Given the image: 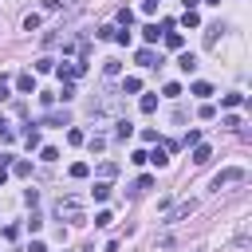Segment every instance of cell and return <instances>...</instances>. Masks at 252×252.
<instances>
[{
  "mask_svg": "<svg viewBox=\"0 0 252 252\" xmlns=\"http://www.w3.org/2000/svg\"><path fill=\"white\" fill-rule=\"evenodd\" d=\"M193 209H197V201H181V205H173V209H169V217H165V224H177V220H185Z\"/></svg>",
  "mask_w": 252,
  "mask_h": 252,
  "instance_id": "3",
  "label": "cell"
},
{
  "mask_svg": "<svg viewBox=\"0 0 252 252\" xmlns=\"http://www.w3.org/2000/svg\"><path fill=\"white\" fill-rule=\"evenodd\" d=\"M158 63H161V59H158L154 47H142V51H138V67H158Z\"/></svg>",
  "mask_w": 252,
  "mask_h": 252,
  "instance_id": "5",
  "label": "cell"
},
{
  "mask_svg": "<svg viewBox=\"0 0 252 252\" xmlns=\"http://www.w3.org/2000/svg\"><path fill=\"white\" fill-rule=\"evenodd\" d=\"M138 91H142V79H138V75H130V79L122 83V94H138Z\"/></svg>",
  "mask_w": 252,
  "mask_h": 252,
  "instance_id": "13",
  "label": "cell"
},
{
  "mask_svg": "<svg viewBox=\"0 0 252 252\" xmlns=\"http://www.w3.org/2000/svg\"><path fill=\"white\" fill-rule=\"evenodd\" d=\"M4 181H8V165H0V185H4Z\"/></svg>",
  "mask_w": 252,
  "mask_h": 252,
  "instance_id": "41",
  "label": "cell"
},
{
  "mask_svg": "<svg viewBox=\"0 0 252 252\" xmlns=\"http://www.w3.org/2000/svg\"><path fill=\"white\" fill-rule=\"evenodd\" d=\"M209 158H213V150H209L205 142H197V146H193V165H205Z\"/></svg>",
  "mask_w": 252,
  "mask_h": 252,
  "instance_id": "8",
  "label": "cell"
},
{
  "mask_svg": "<svg viewBox=\"0 0 252 252\" xmlns=\"http://www.w3.org/2000/svg\"><path fill=\"white\" fill-rule=\"evenodd\" d=\"M248 181V173L240 169V165H228V169H220L217 177H213V189H224V185H244Z\"/></svg>",
  "mask_w": 252,
  "mask_h": 252,
  "instance_id": "2",
  "label": "cell"
},
{
  "mask_svg": "<svg viewBox=\"0 0 252 252\" xmlns=\"http://www.w3.org/2000/svg\"><path fill=\"white\" fill-rule=\"evenodd\" d=\"M55 98L71 102V98H75V83H71V79H63V87H59V94H55Z\"/></svg>",
  "mask_w": 252,
  "mask_h": 252,
  "instance_id": "14",
  "label": "cell"
},
{
  "mask_svg": "<svg viewBox=\"0 0 252 252\" xmlns=\"http://www.w3.org/2000/svg\"><path fill=\"white\" fill-rule=\"evenodd\" d=\"M12 138H16V134H12V126L0 118V142H12Z\"/></svg>",
  "mask_w": 252,
  "mask_h": 252,
  "instance_id": "37",
  "label": "cell"
},
{
  "mask_svg": "<svg viewBox=\"0 0 252 252\" xmlns=\"http://www.w3.org/2000/svg\"><path fill=\"white\" fill-rule=\"evenodd\" d=\"M28 252H47V244H43V240H32V244H28Z\"/></svg>",
  "mask_w": 252,
  "mask_h": 252,
  "instance_id": "39",
  "label": "cell"
},
{
  "mask_svg": "<svg viewBox=\"0 0 252 252\" xmlns=\"http://www.w3.org/2000/svg\"><path fill=\"white\" fill-rule=\"evenodd\" d=\"M146 161H154V165H158V169H161V165H165V161H169V150H165V146H158V150H154V154H146Z\"/></svg>",
  "mask_w": 252,
  "mask_h": 252,
  "instance_id": "10",
  "label": "cell"
},
{
  "mask_svg": "<svg viewBox=\"0 0 252 252\" xmlns=\"http://www.w3.org/2000/svg\"><path fill=\"white\" fill-rule=\"evenodd\" d=\"M39 122H43V126H71V114H67V110H47Z\"/></svg>",
  "mask_w": 252,
  "mask_h": 252,
  "instance_id": "4",
  "label": "cell"
},
{
  "mask_svg": "<svg viewBox=\"0 0 252 252\" xmlns=\"http://www.w3.org/2000/svg\"><path fill=\"white\" fill-rule=\"evenodd\" d=\"M138 106H142V114H154V110H158V94H142Z\"/></svg>",
  "mask_w": 252,
  "mask_h": 252,
  "instance_id": "15",
  "label": "cell"
},
{
  "mask_svg": "<svg viewBox=\"0 0 252 252\" xmlns=\"http://www.w3.org/2000/svg\"><path fill=\"white\" fill-rule=\"evenodd\" d=\"M39 158H43V161H55V158H59V150H55V146H43V150H39Z\"/></svg>",
  "mask_w": 252,
  "mask_h": 252,
  "instance_id": "36",
  "label": "cell"
},
{
  "mask_svg": "<svg viewBox=\"0 0 252 252\" xmlns=\"http://www.w3.org/2000/svg\"><path fill=\"white\" fill-rule=\"evenodd\" d=\"M189 94H197V98H209V94H213V87H209V83H193V87H189Z\"/></svg>",
  "mask_w": 252,
  "mask_h": 252,
  "instance_id": "20",
  "label": "cell"
},
{
  "mask_svg": "<svg viewBox=\"0 0 252 252\" xmlns=\"http://www.w3.org/2000/svg\"><path fill=\"white\" fill-rule=\"evenodd\" d=\"M114 32H118V28H114V24H102V28H98V32H94V35H98V39H114Z\"/></svg>",
  "mask_w": 252,
  "mask_h": 252,
  "instance_id": "30",
  "label": "cell"
},
{
  "mask_svg": "<svg viewBox=\"0 0 252 252\" xmlns=\"http://www.w3.org/2000/svg\"><path fill=\"white\" fill-rule=\"evenodd\" d=\"M24 142H28V150H35V146H39V130H35V126H32V130H28V138H24Z\"/></svg>",
  "mask_w": 252,
  "mask_h": 252,
  "instance_id": "35",
  "label": "cell"
},
{
  "mask_svg": "<svg viewBox=\"0 0 252 252\" xmlns=\"http://www.w3.org/2000/svg\"><path fill=\"white\" fill-rule=\"evenodd\" d=\"M16 91H24V94H32V91H35V75H32V71H24V75H16Z\"/></svg>",
  "mask_w": 252,
  "mask_h": 252,
  "instance_id": "7",
  "label": "cell"
},
{
  "mask_svg": "<svg viewBox=\"0 0 252 252\" xmlns=\"http://www.w3.org/2000/svg\"><path fill=\"white\" fill-rule=\"evenodd\" d=\"M177 67H181L185 75H189V71H197V55H193V51H181V59H177Z\"/></svg>",
  "mask_w": 252,
  "mask_h": 252,
  "instance_id": "9",
  "label": "cell"
},
{
  "mask_svg": "<svg viewBox=\"0 0 252 252\" xmlns=\"http://www.w3.org/2000/svg\"><path fill=\"white\" fill-rule=\"evenodd\" d=\"M158 8H161V0H142V12H146V16H150V12H158Z\"/></svg>",
  "mask_w": 252,
  "mask_h": 252,
  "instance_id": "38",
  "label": "cell"
},
{
  "mask_svg": "<svg viewBox=\"0 0 252 252\" xmlns=\"http://www.w3.org/2000/svg\"><path fill=\"white\" fill-rule=\"evenodd\" d=\"M35 71H55V59H51V55H39V59H35Z\"/></svg>",
  "mask_w": 252,
  "mask_h": 252,
  "instance_id": "26",
  "label": "cell"
},
{
  "mask_svg": "<svg viewBox=\"0 0 252 252\" xmlns=\"http://www.w3.org/2000/svg\"><path fill=\"white\" fill-rule=\"evenodd\" d=\"M106 197H110V181H98L94 185V201H106Z\"/></svg>",
  "mask_w": 252,
  "mask_h": 252,
  "instance_id": "28",
  "label": "cell"
},
{
  "mask_svg": "<svg viewBox=\"0 0 252 252\" xmlns=\"http://www.w3.org/2000/svg\"><path fill=\"white\" fill-rule=\"evenodd\" d=\"M67 142H71V146H83L87 134H83V130H67Z\"/></svg>",
  "mask_w": 252,
  "mask_h": 252,
  "instance_id": "34",
  "label": "cell"
},
{
  "mask_svg": "<svg viewBox=\"0 0 252 252\" xmlns=\"http://www.w3.org/2000/svg\"><path fill=\"white\" fill-rule=\"evenodd\" d=\"M201 4H220V0H201Z\"/></svg>",
  "mask_w": 252,
  "mask_h": 252,
  "instance_id": "42",
  "label": "cell"
},
{
  "mask_svg": "<svg viewBox=\"0 0 252 252\" xmlns=\"http://www.w3.org/2000/svg\"><path fill=\"white\" fill-rule=\"evenodd\" d=\"M165 47H169V51H181V47H185L181 32H165Z\"/></svg>",
  "mask_w": 252,
  "mask_h": 252,
  "instance_id": "11",
  "label": "cell"
},
{
  "mask_svg": "<svg viewBox=\"0 0 252 252\" xmlns=\"http://www.w3.org/2000/svg\"><path fill=\"white\" fill-rule=\"evenodd\" d=\"M59 75H63V79H79V75H87V63H63Z\"/></svg>",
  "mask_w": 252,
  "mask_h": 252,
  "instance_id": "6",
  "label": "cell"
},
{
  "mask_svg": "<svg viewBox=\"0 0 252 252\" xmlns=\"http://www.w3.org/2000/svg\"><path fill=\"white\" fill-rule=\"evenodd\" d=\"M181 24H185V28H197V24H201V16H197V8H185V16H181Z\"/></svg>",
  "mask_w": 252,
  "mask_h": 252,
  "instance_id": "17",
  "label": "cell"
},
{
  "mask_svg": "<svg viewBox=\"0 0 252 252\" xmlns=\"http://www.w3.org/2000/svg\"><path fill=\"white\" fill-rule=\"evenodd\" d=\"M158 35H161L158 24H146V28H142V39H146V43H158Z\"/></svg>",
  "mask_w": 252,
  "mask_h": 252,
  "instance_id": "18",
  "label": "cell"
},
{
  "mask_svg": "<svg viewBox=\"0 0 252 252\" xmlns=\"http://www.w3.org/2000/svg\"><path fill=\"white\" fill-rule=\"evenodd\" d=\"M12 173H16V177H28V173H32V161H12Z\"/></svg>",
  "mask_w": 252,
  "mask_h": 252,
  "instance_id": "27",
  "label": "cell"
},
{
  "mask_svg": "<svg viewBox=\"0 0 252 252\" xmlns=\"http://www.w3.org/2000/svg\"><path fill=\"white\" fill-rule=\"evenodd\" d=\"M220 102H224V106H244V102H248V98H244V94H240V91H232V94H224V98H220Z\"/></svg>",
  "mask_w": 252,
  "mask_h": 252,
  "instance_id": "21",
  "label": "cell"
},
{
  "mask_svg": "<svg viewBox=\"0 0 252 252\" xmlns=\"http://www.w3.org/2000/svg\"><path fill=\"white\" fill-rule=\"evenodd\" d=\"M220 126H224V130H240V118H236V114H224Z\"/></svg>",
  "mask_w": 252,
  "mask_h": 252,
  "instance_id": "33",
  "label": "cell"
},
{
  "mask_svg": "<svg viewBox=\"0 0 252 252\" xmlns=\"http://www.w3.org/2000/svg\"><path fill=\"white\" fill-rule=\"evenodd\" d=\"M220 32H224V28H220V24H213V28H209V32H205V43H209V47H213V43H217V35H220Z\"/></svg>",
  "mask_w": 252,
  "mask_h": 252,
  "instance_id": "31",
  "label": "cell"
},
{
  "mask_svg": "<svg viewBox=\"0 0 252 252\" xmlns=\"http://www.w3.org/2000/svg\"><path fill=\"white\" fill-rule=\"evenodd\" d=\"M87 146H91V154H102V150H106V138H102V134H91Z\"/></svg>",
  "mask_w": 252,
  "mask_h": 252,
  "instance_id": "16",
  "label": "cell"
},
{
  "mask_svg": "<svg viewBox=\"0 0 252 252\" xmlns=\"http://www.w3.org/2000/svg\"><path fill=\"white\" fill-rule=\"evenodd\" d=\"M118 71H122V63H118V59H106V63H102V75H106V79H114Z\"/></svg>",
  "mask_w": 252,
  "mask_h": 252,
  "instance_id": "19",
  "label": "cell"
},
{
  "mask_svg": "<svg viewBox=\"0 0 252 252\" xmlns=\"http://www.w3.org/2000/svg\"><path fill=\"white\" fill-rule=\"evenodd\" d=\"M197 114L209 122V118H217V106H213V102H201V110H197Z\"/></svg>",
  "mask_w": 252,
  "mask_h": 252,
  "instance_id": "32",
  "label": "cell"
},
{
  "mask_svg": "<svg viewBox=\"0 0 252 252\" xmlns=\"http://www.w3.org/2000/svg\"><path fill=\"white\" fill-rule=\"evenodd\" d=\"M87 173H91V165H87V161H75V165H71V177H75V181H83Z\"/></svg>",
  "mask_w": 252,
  "mask_h": 252,
  "instance_id": "22",
  "label": "cell"
},
{
  "mask_svg": "<svg viewBox=\"0 0 252 252\" xmlns=\"http://www.w3.org/2000/svg\"><path fill=\"white\" fill-rule=\"evenodd\" d=\"M146 189H154V177H150V173H146V177H138V181H134V189H130V193H146Z\"/></svg>",
  "mask_w": 252,
  "mask_h": 252,
  "instance_id": "24",
  "label": "cell"
},
{
  "mask_svg": "<svg viewBox=\"0 0 252 252\" xmlns=\"http://www.w3.org/2000/svg\"><path fill=\"white\" fill-rule=\"evenodd\" d=\"M35 28H39V16L28 12V16H24V32H35Z\"/></svg>",
  "mask_w": 252,
  "mask_h": 252,
  "instance_id": "29",
  "label": "cell"
},
{
  "mask_svg": "<svg viewBox=\"0 0 252 252\" xmlns=\"http://www.w3.org/2000/svg\"><path fill=\"white\" fill-rule=\"evenodd\" d=\"M114 173H118V165H114V161H102V165H98V177H102V181H110Z\"/></svg>",
  "mask_w": 252,
  "mask_h": 252,
  "instance_id": "23",
  "label": "cell"
},
{
  "mask_svg": "<svg viewBox=\"0 0 252 252\" xmlns=\"http://www.w3.org/2000/svg\"><path fill=\"white\" fill-rule=\"evenodd\" d=\"M55 217H63V220H71V224H83V205H79L75 197H59V201H55Z\"/></svg>",
  "mask_w": 252,
  "mask_h": 252,
  "instance_id": "1",
  "label": "cell"
},
{
  "mask_svg": "<svg viewBox=\"0 0 252 252\" xmlns=\"http://www.w3.org/2000/svg\"><path fill=\"white\" fill-rule=\"evenodd\" d=\"M130 134H134V126H130L126 118H118V122H114V138H122V142H126Z\"/></svg>",
  "mask_w": 252,
  "mask_h": 252,
  "instance_id": "12",
  "label": "cell"
},
{
  "mask_svg": "<svg viewBox=\"0 0 252 252\" xmlns=\"http://www.w3.org/2000/svg\"><path fill=\"white\" fill-rule=\"evenodd\" d=\"M134 24V12L130 8H118V28H130Z\"/></svg>",
  "mask_w": 252,
  "mask_h": 252,
  "instance_id": "25",
  "label": "cell"
},
{
  "mask_svg": "<svg viewBox=\"0 0 252 252\" xmlns=\"http://www.w3.org/2000/svg\"><path fill=\"white\" fill-rule=\"evenodd\" d=\"M8 91H12V87H8V79H0V102L8 98Z\"/></svg>",
  "mask_w": 252,
  "mask_h": 252,
  "instance_id": "40",
  "label": "cell"
}]
</instances>
